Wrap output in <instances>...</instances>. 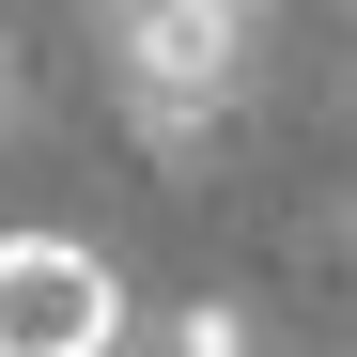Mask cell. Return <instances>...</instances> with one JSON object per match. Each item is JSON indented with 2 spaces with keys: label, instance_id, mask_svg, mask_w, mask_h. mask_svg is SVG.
<instances>
[{
  "label": "cell",
  "instance_id": "6",
  "mask_svg": "<svg viewBox=\"0 0 357 357\" xmlns=\"http://www.w3.org/2000/svg\"><path fill=\"white\" fill-rule=\"evenodd\" d=\"M342 249H357V218H342Z\"/></svg>",
  "mask_w": 357,
  "mask_h": 357
},
{
  "label": "cell",
  "instance_id": "1",
  "mask_svg": "<svg viewBox=\"0 0 357 357\" xmlns=\"http://www.w3.org/2000/svg\"><path fill=\"white\" fill-rule=\"evenodd\" d=\"M109 63H125V109L155 155H187L233 125V93H249V16H218V0H109Z\"/></svg>",
  "mask_w": 357,
  "mask_h": 357
},
{
  "label": "cell",
  "instance_id": "2",
  "mask_svg": "<svg viewBox=\"0 0 357 357\" xmlns=\"http://www.w3.org/2000/svg\"><path fill=\"white\" fill-rule=\"evenodd\" d=\"M125 342V280L78 233H0V357H109Z\"/></svg>",
  "mask_w": 357,
  "mask_h": 357
},
{
  "label": "cell",
  "instance_id": "4",
  "mask_svg": "<svg viewBox=\"0 0 357 357\" xmlns=\"http://www.w3.org/2000/svg\"><path fill=\"white\" fill-rule=\"evenodd\" d=\"M31 125V78H16V47H0V140H16Z\"/></svg>",
  "mask_w": 357,
  "mask_h": 357
},
{
  "label": "cell",
  "instance_id": "3",
  "mask_svg": "<svg viewBox=\"0 0 357 357\" xmlns=\"http://www.w3.org/2000/svg\"><path fill=\"white\" fill-rule=\"evenodd\" d=\"M171 357H264V311L249 295H187L171 311Z\"/></svg>",
  "mask_w": 357,
  "mask_h": 357
},
{
  "label": "cell",
  "instance_id": "5",
  "mask_svg": "<svg viewBox=\"0 0 357 357\" xmlns=\"http://www.w3.org/2000/svg\"><path fill=\"white\" fill-rule=\"evenodd\" d=\"M218 16H264V0H218Z\"/></svg>",
  "mask_w": 357,
  "mask_h": 357
}]
</instances>
